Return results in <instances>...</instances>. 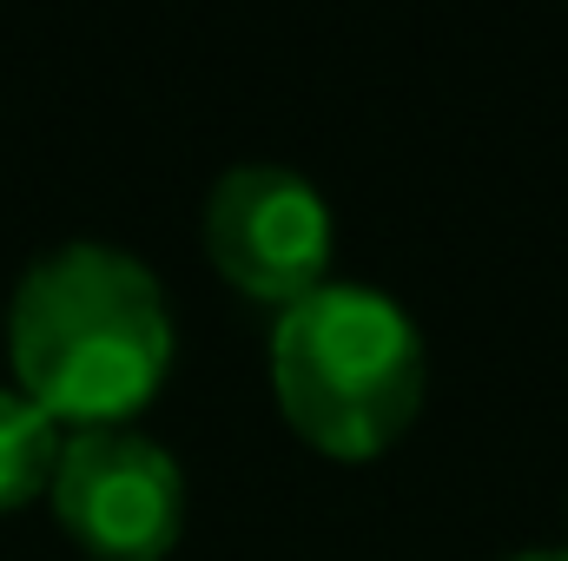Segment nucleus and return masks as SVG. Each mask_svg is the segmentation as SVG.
I'll return each mask as SVG.
<instances>
[{"label":"nucleus","mask_w":568,"mask_h":561,"mask_svg":"<svg viewBox=\"0 0 568 561\" xmlns=\"http://www.w3.org/2000/svg\"><path fill=\"white\" fill-rule=\"evenodd\" d=\"M172 350L179 330L165 284L120 245L67 238L13 284L7 357L20 390L60 429H113L140 417L172 370Z\"/></svg>","instance_id":"obj_1"},{"label":"nucleus","mask_w":568,"mask_h":561,"mask_svg":"<svg viewBox=\"0 0 568 561\" xmlns=\"http://www.w3.org/2000/svg\"><path fill=\"white\" fill-rule=\"evenodd\" d=\"M429 350L417 317L364 278H324L272 324V390L284 422L344 462L384 456L424 410Z\"/></svg>","instance_id":"obj_2"},{"label":"nucleus","mask_w":568,"mask_h":561,"mask_svg":"<svg viewBox=\"0 0 568 561\" xmlns=\"http://www.w3.org/2000/svg\"><path fill=\"white\" fill-rule=\"evenodd\" d=\"M199 238H205V258L219 265V278L284 310L331 278L337 218H331V198L297 165L239 159L212 178Z\"/></svg>","instance_id":"obj_3"},{"label":"nucleus","mask_w":568,"mask_h":561,"mask_svg":"<svg viewBox=\"0 0 568 561\" xmlns=\"http://www.w3.org/2000/svg\"><path fill=\"white\" fill-rule=\"evenodd\" d=\"M47 496L60 529L100 561H159L185 529V469L133 422L67 429Z\"/></svg>","instance_id":"obj_4"},{"label":"nucleus","mask_w":568,"mask_h":561,"mask_svg":"<svg viewBox=\"0 0 568 561\" xmlns=\"http://www.w3.org/2000/svg\"><path fill=\"white\" fill-rule=\"evenodd\" d=\"M60 449H67V429L47 417L20 384L0 390V509H20L33 496L53 489V469H60Z\"/></svg>","instance_id":"obj_5"},{"label":"nucleus","mask_w":568,"mask_h":561,"mask_svg":"<svg viewBox=\"0 0 568 561\" xmlns=\"http://www.w3.org/2000/svg\"><path fill=\"white\" fill-rule=\"evenodd\" d=\"M503 561H568V542L562 549H516V555H503Z\"/></svg>","instance_id":"obj_6"}]
</instances>
